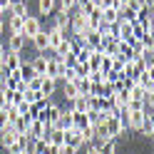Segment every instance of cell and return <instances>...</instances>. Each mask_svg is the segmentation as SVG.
<instances>
[{"instance_id": "obj_1", "label": "cell", "mask_w": 154, "mask_h": 154, "mask_svg": "<svg viewBox=\"0 0 154 154\" xmlns=\"http://www.w3.org/2000/svg\"><path fill=\"white\" fill-rule=\"evenodd\" d=\"M67 17H70V35L72 37H82V40H85V35L90 32L87 30V23H85V15L80 10H75L72 15H67Z\"/></svg>"}, {"instance_id": "obj_2", "label": "cell", "mask_w": 154, "mask_h": 154, "mask_svg": "<svg viewBox=\"0 0 154 154\" xmlns=\"http://www.w3.org/2000/svg\"><path fill=\"white\" fill-rule=\"evenodd\" d=\"M52 127L47 122H40V119H30L27 122V137L30 139H47V132Z\"/></svg>"}, {"instance_id": "obj_3", "label": "cell", "mask_w": 154, "mask_h": 154, "mask_svg": "<svg viewBox=\"0 0 154 154\" xmlns=\"http://www.w3.org/2000/svg\"><path fill=\"white\" fill-rule=\"evenodd\" d=\"M40 30H42V25H40V17H32L30 13H27V15L23 17V35H25V40L35 37Z\"/></svg>"}, {"instance_id": "obj_4", "label": "cell", "mask_w": 154, "mask_h": 154, "mask_svg": "<svg viewBox=\"0 0 154 154\" xmlns=\"http://www.w3.org/2000/svg\"><path fill=\"white\" fill-rule=\"evenodd\" d=\"M67 72L65 62H57L55 57H47V67H45V77H52V80H62Z\"/></svg>"}, {"instance_id": "obj_5", "label": "cell", "mask_w": 154, "mask_h": 154, "mask_svg": "<svg viewBox=\"0 0 154 154\" xmlns=\"http://www.w3.org/2000/svg\"><path fill=\"white\" fill-rule=\"evenodd\" d=\"M104 129H107V134H109L112 139H117V137H122V134L127 132V129H124V124H122V119L117 117V114H114V117H109V119H104Z\"/></svg>"}, {"instance_id": "obj_6", "label": "cell", "mask_w": 154, "mask_h": 154, "mask_svg": "<svg viewBox=\"0 0 154 154\" xmlns=\"http://www.w3.org/2000/svg\"><path fill=\"white\" fill-rule=\"evenodd\" d=\"M30 137L27 134H17V139H15V144H10L8 147V154H25L27 149H30Z\"/></svg>"}, {"instance_id": "obj_7", "label": "cell", "mask_w": 154, "mask_h": 154, "mask_svg": "<svg viewBox=\"0 0 154 154\" xmlns=\"http://www.w3.org/2000/svg\"><path fill=\"white\" fill-rule=\"evenodd\" d=\"M144 114H147V109H129V112H127V129H134V132H139V127H142V119H144Z\"/></svg>"}, {"instance_id": "obj_8", "label": "cell", "mask_w": 154, "mask_h": 154, "mask_svg": "<svg viewBox=\"0 0 154 154\" xmlns=\"http://www.w3.org/2000/svg\"><path fill=\"white\" fill-rule=\"evenodd\" d=\"M62 40H67V35H65L62 30H57V27L52 25L50 30H47V50H52V52H55V50H57V45H60Z\"/></svg>"}, {"instance_id": "obj_9", "label": "cell", "mask_w": 154, "mask_h": 154, "mask_svg": "<svg viewBox=\"0 0 154 154\" xmlns=\"http://www.w3.org/2000/svg\"><path fill=\"white\" fill-rule=\"evenodd\" d=\"M65 144H70V147H75V149H80L82 147V132L80 129H75V127H70V129H65Z\"/></svg>"}, {"instance_id": "obj_10", "label": "cell", "mask_w": 154, "mask_h": 154, "mask_svg": "<svg viewBox=\"0 0 154 154\" xmlns=\"http://www.w3.org/2000/svg\"><path fill=\"white\" fill-rule=\"evenodd\" d=\"M72 119H75V112L70 109V104H67V109H62V114H60V119H57L55 127L65 132V129H70V127H72Z\"/></svg>"}, {"instance_id": "obj_11", "label": "cell", "mask_w": 154, "mask_h": 154, "mask_svg": "<svg viewBox=\"0 0 154 154\" xmlns=\"http://www.w3.org/2000/svg\"><path fill=\"white\" fill-rule=\"evenodd\" d=\"M25 35H10L8 37V52H23V47H25Z\"/></svg>"}, {"instance_id": "obj_12", "label": "cell", "mask_w": 154, "mask_h": 154, "mask_svg": "<svg viewBox=\"0 0 154 154\" xmlns=\"http://www.w3.org/2000/svg\"><path fill=\"white\" fill-rule=\"evenodd\" d=\"M30 67H32V72H35L37 77H45V67H47V57H45V52L37 55V57H32Z\"/></svg>"}, {"instance_id": "obj_13", "label": "cell", "mask_w": 154, "mask_h": 154, "mask_svg": "<svg viewBox=\"0 0 154 154\" xmlns=\"http://www.w3.org/2000/svg\"><path fill=\"white\" fill-rule=\"evenodd\" d=\"M15 139H17V132L13 129V127H5L3 132H0V147H10V144H15Z\"/></svg>"}, {"instance_id": "obj_14", "label": "cell", "mask_w": 154, "mask_h": 154, "mask_svg": "<svg viewBox=\"0 0 154 154\" xmlns=\"http://www.w3.org/2000/svg\"><path fill=\"white\" fill-rule=\"evenodd\" d=\"M57 90V80H52V77H42V85H40V94L42 97H52Z\"/></svg>"}, {"instance_id": "obj_15", "label": "cell", "mask_w": 154, "mask_h": 154, "mask_svg": "<svg viewBox=\"0 0 154 154\" xmlns=\"http://www.w3.org/2000/svg\"><path fill=\"white\" fill-rule=\"evenodd\" d=\"M30 42L35 45L37 52H47V30H40L35 37H30Z\"/></svg>"}, {"instance_id": "obj_16", "label": "cell", "mask_w": 154, "mask_h": 154, "mask_svg": "<svg viewBox=\"0 0 154 154\" xmlns=\"http://www.w3.org/2000/svg\"><path fill=\"white\" fill-rule=\"evenodd\" d=\"M5 67H8V70H17V67H20L23 65V57H20V52H5V62H3Z\"/></svg>"}, {"instance_id": "obj_17", "label": "cell", "mask_w": 154, "mask_h": 154, "mask_svg": "<svg viewBox=\"0 0 154 154\" xmlns=\"http://www.w3.org/2000/svg\"><path fill=\"white\" fill-rule=\"evenodd\" d=\"M70 109L72 112H77V114H85L90 109V104H87V97H82V94H77V97L70 102Z\"/></svg>"}, {"instance_id": "obj_18", "label": "cell", "mask_w": 154, "mask_h": 154, "mask_svg": "<svg viewBox=\"0 0 154 154\" xmlns=\"http://www.w3.org/2000/svg\"><path fill=\"white\" fill-rule=\"evenodd\" d=\"M139 132H142V137H154V119H152V112H147V114H144Z\"/></svg>"}, {"instance_id": "obj_19", "label": "cell", "mask_w": 154, "mask_h": 154, "mask_svg": "<svg viewBox=\"0 0 154 154\" xmlns=\"http://www.w3.org/2000/svg\"><path fill=\"white\" fill-rule=\"evenodd\" d=\"M8 30H10V35H23V17L8 15Z\"/></svg>"}, {"instance_id": "obj_20", "label": "cell", "mask_w": 154, "mask_h": 154, "mask_svg": "<svg viewBox=\"0 0 154 154\" xmlns=\"http://www.w3.org/2000/svg\"><path fill=\"white\" fill-rule=\"evenodd\" d=\"M47 142H50L52 147H60V144H65V132L57 129V127H52L50 132H47Z\"/></svg>"}, {"instance_id": "obj_21", "label": "cell", "mask_w": 154, "mask_h": 154, "mask_svg": "<svg viewBox=\"0 0 154 154\" xmlns=\"http://www.w3.org/2000/svg\"><path fill=\"white\" fill-rule=\"evenodd\" d=\"M102 23H107V25H117V23H119V13H117V8H104V10H102Z\"/></svg>"}, {"instance_id": "obj_22", "label": "cell", "mask_w": 154, "mask_h": 154, "mask_svg": "<svg viewBox=\"0 0 154 154\" xmlns=\"http://www.w3.org/2000/svg\"><path fill=\"white\" fill-rule=\"evenodd\" d=\"M137 82L144 87V92H149V90H154V77H152V70H144L139 77H137Z\"/></svg>"}, {"instance_id": "obj_23", "label": "cell", "mask_w": 154, "mask_h": 154, "mask_svg": "<svg viewBox=\"0 0 154 154\" xmlns=\"http://www.w3.org/2000/svg\"><path fill=\"white\" fill-rule=\"evenodd\" d=\"M62 94H65V100H67V104H70L75 97H77V87H75V82H70V80H65V85H62Z\"/></svg>"}, {"instance_id": "obj_24", "label": "cell", "mask_w": 154, "mask_h": 154, "mask_svg": "<svg viewBox=\"0 0 154 154\" xmlns=\"http://www.w3.org/2000/svg\"><path fill=\"white\" fill-rule=\"evenodd\" d=\"M87 122H90V127H97V124L104 122V114L100 109H87Z\"/></svg>"}, {"instance_id": "obj_25", "label": "cell", "mask_w": 154, "mask_h": 154, "mask_svg": "<svg viewBox=\"0 0 154 154\" xmlns=\"http://www.w3.org/2000/svg\"><path fill=\"white\" fill-rule=\"evenodd\" d=\"M55 3L57 0H37V10H40V15H50L55 10Z\"/></svg>"}, {"instance_id": "obj_26", "label": "cell", "mask_w": 154, "mask_h": 154, "mask_svg": "<svg viewBox=\"0 0 154 154\" xmlns=\"http://www.w3.org/2000/svg\"><path fill=\"white\" fill-rule=\"evenodd\" d=\"M75 87H77V94H82V97H87V94H90V82L82 80V77H77V80H75Z\"/></svg>"}, {"instance_id": "obj_27", "label": "cell", "mask_w": 154, "mask_h": 154, "mask_svg": "<svg viewBox=\"0 0 154 154\" xmlns=\"http://www.w3.org/2000/svg\"><path fill=\"white\" fill-rule=\"evenodd\" d=\"M72 127H75V129H85V127H90V122H87V112H85V114H77V112H75Z\"/></svg>"}, {"instance_id": "obj_28", "label": "cell", "mask_w": 154, "mask_h": 154, "mask_svg": "<svg viewBox=\"0 0 154 154\" xmlns=\"http://www.w3.org/2000/svg\"><path fill=\"white\" fill-rule=\"evenodd\" d=\"M10 15L25 17V15H27V0H25V3H15V5H10Z\"/></svg>"}, {"instance_id": "obj_29", "label": "cell", "mask_w": 154, "mask_h": 154, "mask_svg": "<svg viewBox=\"0 0 154 154\" xmlns=\"http://www.w3.org/2000/svg\"><path fill=\"white\" fill-rule=\"evenodd\" d=\"M23 97H25L27 104H35V102H40V100H42V94H40V90H27Z\"/></svg>"}, {"instance_id": "obj_30", "label": "cell", "mask_w": 154, "mask_h": 154, "mask_svg": "<svg viewBox=\"0 0 154 154\" xmlns=\"http://www.w3.org/2000/svg\"><path fill=\"white\" fill-rule=\"evenodd\" d=\"M75 5H77V0H60V13L70 15V13L75 10Z\"/></svg>"}, {"instance_id": "obj_31", "label": "cell", "mask_w": 154, "mask_h": 154, "mask_svg": "<svg viewBox=\"0 0 154 154\" xmlns=\"http://www.w3.org/2000/svg\"><path fill=\"white\" fill-rule=\"evenodd\" d=\"M15 109H17V114H20V117H27V109H30V104H27V102H25V97H23L20 102L15 104Z\"/></svg>"}, {"instance_id": "obj_32", "label": "cell", "mask_w": 154, "mask_h": 154, "mask_svg": "<svg viewBox=\"0 0 154 154\" xmlns=\"http://www.w3.org/2000/svg\"><path fill=\"white\" fill-rule=\"evenodd\" d=\"M40 85H42V77H37V75H32L30 80H27V90H40Z\"/></svg>"}, {"instance_id": "obj_33", "label": "cell", "mask_w": 154, "mask_h": 154, "mask_svg": "<svg viewBox=\"0 0 154 154\" xmlns=\"http://www.w3.org/2000/svg\"><path fill=\"white\" fill-rule=\"evenodd\" d=\"M80 149H75V147H70V144H60L57 147V154H77Z\"/></svg>"}, {"instance_id": "obj_34", "label": "cell", "mask_w": 154, "mask_h": 154, "mask_svg": "<svg viewBox=\"0 0 154 154\" xmlns=\"http://www.w3.org/2000/svg\"><path fill=\"white\" fill-rule=\"evenodd\" d=\"M62 62H65L67 67H75V65H77V55H75V52H67V55H65V60H62Z\"/></svg>"}, {"instance_id": "obj_35", "label": "cell", "mask_w": 154, "mask_h": 154, "mask_svg": "<svg viewBox=\"0 0 154 154\" xmlns=\"http://www.w3.org/2000/svg\"><path fill=\"white\" fill-rule=\"evenodd\" d=\"M8 75H10V70H8L5 65H0V85H3V82L8 80Z\"/></svg>"}, {"instance_id": "obj_36", "label": "cell", "mask_w": 154, "mask_h": 154, "mask_svg": "<svg viewBox=\"0 0 154 154\" xmlns=\"http://www.w3.org/2000/svg\"><path fill=\"white\" fill-rule=\"evenodd\" d=\"M5 124H8V117H5V109H0V132L5 129Z\"/></svg>"}, {"instance_id": "obj_37", "label": "cell", "mask_w": 154, "mask_h": 154, "mask_svg": "<svg viewBox=\"0 0 154 154\" xmlns=\"http://www.w3.org/2000/svg\"><path fill=\"white\" fill-rule=\"evenodd\" d=\"M5 52H8V47H5L3 42H0V65H3V62H5Z\"/></svg>"}, {"instance_id": "obj_38", "label": "cell", "mask_w": 154, "mask_h": 154, "mask_svg": "<svg viewBox=\"0 0 154 154\" xmlns=\"http://www.w3.org/2000/svg\"><path fill=\"white\" fill-rule=\"evenodd\" d=\"M87 154H100V149L94 147V144H87Z\"/></svg>"}, {"instance_id": "obj_39", "label": "cell", "mask_w": 154, "mask_h": 154, "mask_svg": "<svg viewBox=\"0 0 154 154\" xmlns=\"http://www.w3.org/2000/svg\"><path fill=\"white\" fill-rule=\"evenodd\" d=\"M3 32H5V20L0 17V35H3Z\"/></svg>"}, {"instance_id": "obj_40", "label": "cell", "mask_w": 154, "mask_h": 154, "mask_svg": "<svg viewBox=\"0 0 154 154\" xmlns=\"http://www.w3.org/2000/svg\"><path fill=\"white\" fill-rule=\"evenodd\" d=\"M15 3H25V0H10V5H15Z\"/></svg>"}, {"instance_id": "obj_41", "label": "cell", "mask_w": 154, "mask_h": 154, "mask_svg": "<svg viewBox=\"0 0 154 154\" xmlns=\"http://www.w3.org/2000/svg\"><path fill=\"white\" fill-rule=\"evenodd\" d=\"M117 3H124V5H127V0H117Z\"/></svg>"}, {"instance_id": "obj_42", "label": "cell", "mask_w": 154, "mask_h": 154, "mask_svg": "<svg viewBox=\"0 0 154 154\" xmlns=\"http://www.w3.org/2000/svg\"><path fill=\"white\" fill-rule=\"evenodd\" d=\"M25 154H30V152H25Z\"/></svg>"}]
</instances>
